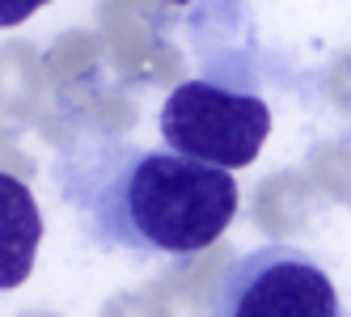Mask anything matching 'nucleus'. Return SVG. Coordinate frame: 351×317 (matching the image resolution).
<instances>
[{
  "instance_id": "obj_2",
  "label": "nucleus",
  "mask_w": 351,
  "mask_h": 317,
  "mask_svg": "<svg viewBox=\"0 0 351 317\" xmlns=\"http://www.w3.org/2000/svg\"><path fill=\"white\" fill-rule=\"evenodd\" d=\"M271 136V106L220 81H182L161 106V140L220 169H245Z\"/></svg>"
},
{
  "instance_id": "obj_5",
  "label": "nucleus",
  "mask_w": 351,
  "mask_h": 317,
  "mask_svg": "<svg viewBox=\"0 0 351 317\" xmlns=\"http://www.w3.org/2000/svg\"><path fill=\"white\" fill-rule=\"evenodd\" d=\"M43 5H51V0H0V30H5V26H21V21L34 17Z\"/></svg>"
},
{
  "instance_id": "obj_4",
  "label": "nucleus",
  "mask_w": 351,
  "mask_h": 317,
  "mask_svg": "<svg viewBox=\"0 0 351 317\" xmlns=\"http://www.w3.org/2000/svg\"><path fill=\"white\" fill-rule=\"evenodd\" d=\"M38 241H43V212L30 186L13 174H0V292L26 283L38 258Z\"/></svg>"
},
{
  "instance_id": "obj_1",
  "label": "nucleus",
  "mask_w": 351,
  "mask_h": 317,
  "mask_svg": "<svg viewBox=\"0 0 351 317\" xmlns=\"http://www.w3.org/2000/svg\"><path fill=\"white\" fill-rule=\"evenodd\" d=\"M68 199L106 250L199 254L233 225L241 190L220 165H204L173 149L97 144L77 165Z\"/></svg>"
},
{
  "instance_id": "obj_3",
  "label": "nucleus",
  "mask_w": 351,
  "mask_h": 317,
  "mask_svg": "<svg viewBox=\"0 0 351 317\" xmlns=\"http://www.w3.org/2000/svg\"><path fill=\"white\" fill-rule=\"evenodd\" d=\"M212 317H347V309L317 258L271 241L229 262L212 292Z\"/></svg>"
},
{
  "instance_id": "obj_6",
  "label": "nucleus",
  "mask_w": 351,
  "mask_h": 317,
  "mask_svg": "<svg viewBox=\"0 0 351 317\" xmlns=\"http://www.w3.org/2000/svg\"><path fill=\"white\" fill-rule=\"evenodd\" d=\"M161 5H186V0H161Z\"/></svg>"
}]
</instances>
